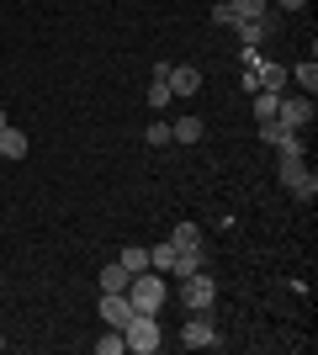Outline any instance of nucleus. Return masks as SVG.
<instances>
[{
    "label": "nucleus",
    "mask_w": 318,
    "mask_h": 355,
    "mask_svg": "<svg viewBox=\"0 0 318 355\" xmlns=\"http://www.w3.org/2000/svg\"><path fill=\"white\" fill-rule=\"evenodd\" d=\"M127 308L133 313H149V318H159V308H165V297H170V286H165V276L159 270H143V276H133L127 282Z\"/></svg>",
    "instance_id": "obj_1"
},
{
    "label": "nucleus",
    "mask_w": 318,
    "mask_h": 355,
    "mask_svg": "<svg viewBox=\"0 0 318 355\" xmlns=\"http://www.w3.org/2000/svg\"><path fill=\"white\" fill-rule=\"evenodd\" d=\"M122 340H127V350H133V355H154L159 345H165V334H159V318L133 313V318L122 324Z\"/></svg>",
    "instance_id": "obj_2"
},
{
    "label": "nucleus",
    "mask_w": 318,
    "mask_h": 355,
    "mask_svg": "<svg viewBox=\"0 0 318 355\" xmlns=\"http://www.w3.org/2000/svg\"><path fill=\"white\" fill-rule=\"evenodd\" d=\"M276 175H281V186H287L297 202H313V196H318V175L308 170L303 159H281V170H276Z\"/></svg>",
    "instance_id": "obj_3"
},
{
    "label": "nucleus",
    "mask_w": 318,
    "mask_h": 355,
    "mask_svg": "<svg viewBox=\"0 0 318 355\" xmlns=\"http://www.w3.org/2000/svg\"><path fill=\"white\" fill-rule=\"evenodd\" d=\"M181 302L191 313H212V302H218V286H212L207 270H197V276H186L181 282Z\"/></svg>",
    "instance_id": "obj_4"
},
{
    "label": "nucleus",
    "mask_w": 318,
    "mask_h": 355,
    "mask_svg": "<svg viewBox=\"0 0 318 355\" xmlns=\"http://www.w3.org/2000/svg\"><path fill=\"white\" fill-rule=\"evenodd\" d=\"M276 122H281V128H292V133H303L308 122H313V96H287V90H281Z\"/></svg>",
    "instance_id": "obj_5"
},
{
    "label": "nucleus",
    "mask_w": 318,
    "mask_h": 355,
    "mask_svg": "<svg viewBox=\"0 0 318 355\" xmlns=\"http://www.w3.org/2000/svg\"><path fill=\"white\" fill-rule=\"evenodd\" d=\"M181 345L186 350H207V345H218V329H212V313H197L191 324L181 329Z\"/></svg>",
    "instance_id": "obj_6"
},
{
    "label": "nucleus",
    "mask_w": 318,
    "mask_h": 355,
    "mask_svg": "<svg viewBox=\"0 0 318 355\" xmlns=\"http://www.w3.org/2000/svg\"><path fill=\"white\" fill-rule=\"evenodd\" d=\"M165 85H170V96H197L202 90V69L197 64H170Z\"/></svg>",
    "instance_id": "obj_7"
},
{
    "label": "nucleus",
    "mask_w": 318,
    "mask_h": 355,
    "mask_svg": "<svg viewBox=\"0 0 318 355\" xmlns=\"http://www.w3.org/2000/svg\"><path fill=\"white\" fill-rule=\"evenodd\" d=\"M255 85H260V90H276V96H281V90H287V64L260 59V64H255Z\"/></svg>",
    "instance_id": "obj_8"
},
{
    "label": "nucleus",
    "mask_w": 318,
    "mask_h": 355,
    "mask_svg": "<svg viewBox=\"0 0 318 355\" xmlns=\"http://www.w3.org/2000/svg\"><path fill=\"white\" fill-rule=\"evenodd\" d=\"M101 318H106V329H122L127 318H133L127 297H122V292H101Z\"/></svg>",
    "instance_id": "obj_9"
},
{
    "label": "nucleus",
    "mask_w": 318,
    "mask_h": 355,
    "mask_svg": "<svg viewBox=\"0 0 318 355\" xmlns=\"http://www.w3.org/2000/svg\"><path fill=\"white\" fill-rule=\"evenodd\" d=\"M27 148H32V144H27V133H21V128H11V122L0 128V154H6L11 164H16V159H27Z\"/></svg>",
    "instance_id": "obj_10"
},
{
    "label": "nucleus",
    "mask_w": 318,
    "mask_h": 355,
    "mask_svg": "<svg viewBox=\"0 0 318 355\" xmlns=\"http://www.w3.org/2000/svg\"><path fill=\"white\" fill-rule=\"evenodd\" d=\"M202 133H207V122H202V117L170 122V144H202Z\"/></svg>",
    "instance_id": "obj_11"
},
{
    "label": "nucleus",
    "mask_w": 318,
    "mask_h": 355,
    "mask_svg": "<svg viewBox=\"0 0 318 355\" xmlns=\"http://www.w3.org/2000/svg\"><path fill=\"white\" fill-rule=\"evenodd\" d=\"M197 270H207V254L202 250H175V270H170V276H197Z\"/></svg>",
    "instance_id": "obj_12"
},
{
    "label": "nucleus",
    "mask_w": 318,
    "mask_h": 355,
    "mask_svg": "<svg viewBox=\"0 0 318 355\" xmlns=\"http://www.w3.org/2000/svg\"><path fill=\"white\" fill-rule=\"evenodd\" d=\"M96 282H101V292H127V282H133V276L122 270V260H112V266H101V276H96Z\"/></svg>",
    "instance_id": "obj_13"
},
{
    "label": "nucleus",
    "mask_w": 318,
    "mask_h": 355,
    "mask_svg": "<svg viewBox=\"0 0 318 355\" xmlns=\"http://www.w3.org/2000/svg\"><path fill=\"white\" fill-rule=\"evenodd\" d=\"M117 260H122V270H127V276H143V270H149V250H143V244H127Z\"/></svg>",
    "instance_id": "obj_14"
},
{
    "label": "nucleus",
    "mask_w": 318,
    "mask_h": 355,
    "mask_svg": "<svg viewBox=\"0 0 318 355\" xmlns=\"http://www.w3.org/2000/svg\"><path fill=\"white\" fill-rule=\"evenodd\" d=\"M276 154H281V159H303V154H308V144H303V133H292V128H287V133H281V138H276Z\"/></svg>",
    "instance_id": "obj_15"
},
{
    "label": "nucleus",
    "mask_w": 318,
    "mask_h": 355,
    "mask_svg": "<svg viewBox=\"0 0 318 355\" xmlns=\"http://www.w3.org/2000/svg\"><path fill=\"white\" fill-rule=\"evenodd\" d=\"M149 270H159V276H170V270H175V244H170V239L149 250Z\"/></svg>",
    "instance_id": "obj_16"
},
{
    "label": "nucleus",
    "mask_w": 318,
    "mask_h": 355,
    "mask_svg": "<svg viewBox=\"0 0 318 355\" xmlns=\"http://www.w3.org/2000/svg\"><path fill=\"white\" fill-rule=\"evenodd\" d=\"M170 244H175V250H202V228H197V223H175Z\"/></svg>",
    "instance_id": "obj_17"
},
{
    "label": "nucleus",
    "mask_w": 318,
    "mask_h": 355,
    "mask_svg": "<svg viewBox=\"0 0 318 355\" xmlns=\"http://www.w3.org/2000/svg\"><path fill=\"white\" fill-rule=\"evenodd\" d=\"M287 80H297V85H303L308 96H313V90H318V64H313V59H303L297 69H287Z\"/></svg>",
    "instance_id": "obj_18"
},
{
    "label": "nucleus",
    "mask_w": 318,
    "mask_h": 355,
    "mask_svg": "<svg viewBox=\"0 0 318 355\" xmlns=\"http://www.w3.org/2000/svg\"><path fill=\"white\" fill-rule=\"evenodd\" d=\"M276 106H281V96H276V90H255V122H271Z\"/></svg>",
    "instance_id": "obj_19"
},
{
    "label": "nucleus",
    "mask_w": 318,
    "mask_h": 355,
    "mask_svg": "<svg viewBox=\"0 0 318 355\" xmlns=\"http://www.w3.org/2000/svg\"><path fill=\"white\" fill-rule=\"evenodd\" d=\"M228 6H233L239 21H260V16H265V0H228Z\"/></svg>",
    "instance_id": "obj_20"
},
{
    "label": "nucleus",
    "mask_w": 318,
    "mask_h": 355,
    "mask_svg": "<svg viewBox=\"0 0 318 355\" xmlns=\"http://www.w3.org/2000/svg\"><path fill=\"white\" fill-rule=\"evenodd\" d=\"M96 350H101V355H122V350H127V340H122V329H106L101 340H96Z\"/></svg>",
    "instance_id": "obj_21"
},
{
    "label": "nucleus",
    "mask_w": 318,
    "mask_h": 355,
    "mask_svg": "<svg viewBox=\"0 0 318 355\" xmlns=\"http://www.w3.org/2000/svg\"><path fill=\"white\" fill-rule=\"evenodd\" d=\"M233 32L244 37V48H260V37H265V27H260V21H233Z\"/></svg>",
    "instance_id": "obj_22"
},
{
    "label": "nucleus",
    "mask_w": 318,
    "mask_h": 355,
    "mask_svg": "<svg viewBox=\"0 0 318 355\" xmlns=\"http://www.w3.org/2000/svg\"><path fill=\"white\" fill-rule=\"evenodd\" d=\"M143 144H149V148H165V144H170V122H154V128H143Z\"/></svg>",
    "instance_id": "obj_23"
},
{
    "label": "nucleus",
    "mask_w": 318,
    "mask_h": 355,
    "mask_svg": "<svg viewBox=\"0 0 318 355\" xmlns=\"http://www.w3.org/2000/svg\"><path fill=\"white\" fill-rule=\"evenodd\" d=\"M149 106H154V112H165V106H170V85H165V80H154V90H149Z\"/></svg>",
    "instance_id": "obj_24"
},
{
    "label": "nucleus",
    "mask_w": 318,
    "mask_h": 355,
    "mask_svg": "<svg viewBox=\"0 0 318 355\" xmlns=\"http://www.w3.org/2000/svg\"><path fill=\"white\" fill-rule=\"evenodd\" d=\"M212 21H218V27H233L239 16H233V6H228V0H218V6H212Z\"/></svg>",
    "instance_id": "obj_25"
},
{
    "label": "nucleus",
    "mask_w": 318,
    "mask_h": 355,
    "mask_svg": "<svg viewBox=\"0 0 318 355\" xmlns=\"http://www.w3.org/2000/svg\"><path fill=\"white\" fill-rule=\"evenodd\" d=\"M276 6H281V11H303L308 0H276Z\"/></svg>",
    "instance_id": "obj_26"
},
{
    "label": "nucleus",
    "mask_w": 318,
    "mask_h": 355,
    "mask_svg": "<svg viewBox=\"0 0 318 355\" xmlns=\"http://www.w3.org/2000/svg\"><path fill=\"white\" fill-rule=\"evenodd\" d=\"M6 122H11V117H6V106H0V128H6Z\"/></svg>",
    "instance_id": "obj_27"
},
{
    "label": "nucleus",
    "mask_w": 318,
    "mask_h": 355,
    "mask_svg": "<svg viewBox=\"0 0 318 355\" xmlns=\"http://www.w3.org/2000/svg\"><path fill=\"white\" fill-rule=\"evenodd\" d=\"M0 350H6V334H0Z\"/></svg>",
    "instance_id": "obj_28"
}]
</instances>
